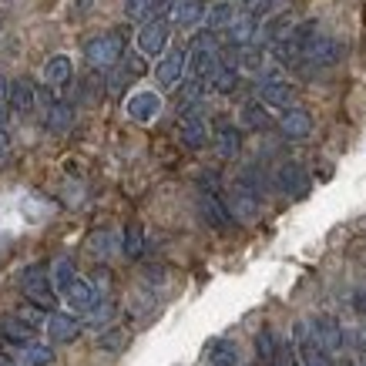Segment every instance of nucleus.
<instances>
[{"instance_id": "7", "label": "nucleus", "mask_w": 366, "mask_h": 366, "mask_svg": "<svg viewBox=\"0 0 366 366\" xmlns=\"http://www.w3.org/2000/svg\"><path fill=\"white\" fill-rule=\"evenodd\" d=\"M276 185H279V192H286L289 199H302L310 192V175H306V168L300 162H286L276 172Z\"/></svg>"}, {"instance_id": "29", "label": "nucleus", "mask_w": 366, "mask_h": 366, "mask_svg": "<svg viewBox=\"0 0 366 366\" xmlns=\"http://www.w3.org/2000/svg\"><path fill=\"white\" fill-rule=\"evenodd\" d=\"M209 366H239V346L232 340H219L209 350Z\"/></svg>"}, {"instance_id": "25", "label": "nucleus", "mask_w": 366, "mask_h": 366, "mask_svg": "<svg viewBox=\"0 0 366 366\" xmlns=\"http://www.w3.org/2000/svg\"><path fill=\"white\" fill-rule=\"evenodd\" d=\"M84 245H88V252L94 255V259H108V255L118 249V235H114L112 229H94Z\"/></svg>"}, {"instance_id": "31", "label": "nucleus", "mask_w": 366, "mask_h": 366, "mask_svg": "<svg viewBox=\"0 0 366 366\" xmlns=\"http://www.w3.org/2000/svg\"><path fill=\"white\" fill-rule=\"evenodd\" d=\"M122 252L128 259H138L144 252V229L138 222H128L124 225V239H122Z\"/></svg>"}, {"instance_id": "1", "label": "nucleus", "mask_w": 366, "mask_h": 366, "mask_svg": "<svg viewBox=\"0 0 366 366\" xmlns=\"http://www.w3.org/2000/svg\"><path fill=\"white\" fill-rule=\"evenodd\" d=\"M84 57H88V64L98 67V71L122 64L124 37H122V34H98V37H91L88 44H84Z\"/></svg>"}, {"instance_id": "13", "label": "nucleus", "mask_w": 366, "mask_h": 366, "mask_svg": "<svg viewBox=\"0 0 366 366\" xmlns=\"http://www.w3.org/2000/svg\"><path fill=\"white\" fill-rule=\"evenodd\" d=\"M205 14H209V7L202 0H172L168 4V17L178 27H199V24H205Z\"/></svg>"}, {"instance_id": "30", "label": "nucleus", "mask_w": 366, "mask_h": 366, "mask_svg": "<svg viewBox=\"0 0 366 366\" xmlns=\"http://www.w3.org/2000/svg\"><path fill=\"white\" fill-rule=\"evenodd\" d=\"M158 7H162V0H124V17H128V21L144 24V21H152V17H155Z\"/></svg>"}, {"instance_id": "4", "label": "nucleus", "mask_w": 366, "mask_h": 366, "mask_svg": "<svg viewBox=\"0 0 366 366\" xmlns=\"http://www.w3.org/2000/svg\"><path fill=\"white\" fill-rule=\"evenodd\" d=\"M292 333H296V350H300L302 366H333L330 350H322V346L310 336V322H296Z\"/></svg>"}, {"instance_id": "14", "label": "nucleus", "mask_w": 366, "mask_h": 366, "mask_svg": "<svg viewBox=\"0 0 366 366\" xmlns=\"http://www.w3.org/2000/svg\"><path fill=\"white\" fill-rule=\"evenodd\" d=\"M279 132L286 134L289 142H300V138H306V134L312 132V114L306 112V108H286L282 112V118H279Z\"/></svg>"}, {"instance_id": "17", "label": "nucleus", "mask_w": 366, "mask_h": 366, "mask_svg": "<svg viewBox=\"0 0 366 366\" xmlns=\"http://www.w3.org/2000/svg\"><path fill=\"white\" fill-rule=\"evenodd\" d=\"M229 209H232L235 222H252L255 215H259V195L242 185H235L232 195H229Z\"/></svg>"}, {"instance_id": "9", "label": "nucleus", "mask_w": 366, "mask_h": 366, "mask_svg": "<svg viewBox=\"0 0 366 366\" xmlns=\"http://www.w3.org/2000/svg\"><path fill=\"white\" fill-rule=\"evenodd\" d=\"M310 336L322 346V350H330V353H336V350L343 346V326H340L333 316H312Z\"/></svg>"}, {"instance_id": "24", "label": "nucleus", "mask_w": 366, "mask_h": 366, "mask_svg": "<svg viewBox=\"0 0 366 366\" xmlns=\"http://www.w3.org/2000/svg\"><path fill=\"white\" fill-rule=\"evenodd\" d=\"M235 17H239V14H235L232 4H229V0H219V4H212L209 14H205V27H209V31H215V34L229 31V24H232Z\"/></svg>"}, {"instance_id": "33", "label": "nucleus", "mask_w": 366, "mask_h": 366, "mask_svg": "<svg viewBox=\"0 0 366 366\" xmlns=\"http://www.w3.org/2000/svg\"><path fill=\"white\" fill-rule=\"evenodd\" d=\"M239 54H235V67L239 71H259L262 67V51L255 44H245V47H235Z\"/></svg>"}, {"instance_id": "34", "label": "nucleus", "mask_w": 366, "mask_h": 366, "mask_svg": "<svg viewBox=\"0 0 366 366\" xmlns=\"http://www.w3.org/2000/svg\"><path fill=\"white\" fill-rule=\"evenodd\" d=\"M98 346L104 353H122L124 346H128V333H124V330H104V333L98 336Z\"/></svg>"}, {"instance_id": "3", "label": "nucleus", "mask_w": 366, "mask_h": 366, "mask_svg": "<svg viewBox=\"0 0 366 366\" xmlns=\"http://www.w3.org/2000/svg\"><path fill=\"white\" fill-rule=\"evenodd\" d=\"M343 57V44L336 41V37H326V34H316L310 44L302 47V64L306 67H330V64H336Z\"/></svg>"}, {"instance_id": "10", "label": "nucleus", "mask_w": 366, "mask_h": 366, "mask_svg": "<svg viewBox=\"0 0 366 366\" xmlns=\"http://www.w3.org/2000/svg\"><path fill=\"white\" fill-rule=\"evenodd\" d=\"M259 101L269 104V108H282L286 112V108H292V101H296V88L282 78H266L259 84Z\"/></svg>"}, {"instance_id": "18", "label": "nucleus", "mask_w": 366, "mask_h": 366, "mask_svg": "<svg viewBox=\"0 0 366 366\" xmlns=\"http://www.w3.org/2000/svg\"><path fill=\"white\" fill-rule=\"evenodd\" d=\"M47 333L54 343H74L81 333V320L67 316V312H54V316H47Z\"/></svg>"}, {"instance_id": "15", "label": "nucleus", "mask_w": 366, "mask_h": 366, "mask_svg": "<svg viewBox=\"0 0 366 366\" xmlns=\"http://www.w3.org/2000/svg\"><path fill=\"white\" fill-rule=\"evenodd\" d=\"M101 296H104V292H101V286H98V282H91V279H74V286L64 292V300L71 302V310H78L81 316H84V312H88L91 306L101 300Z\"/></svg>"}, {"instance_id": "22", "label": "nucleus", "mask_w": 366, "mask_h": 366, "mask_svg": "<svg viewBox=\"0 0 366 366\" xmlns=\"http://www.w3.org/2000/svg\"><path fill=\"white\" fill-rule=\"evenodd\" d=\"M71 74H74V67H71V57L67 54H54L44 64V81L51 84V88H64V84H71Z\"/></svg>"}, {"instance_id": "6", "label": "nucleus", "mask_w": 366, "mask_h": 366, "mask_svg": "<svg viewBox=\"0 0 366 366\" xmlns=\"http://www.w3.org/2000/svg\"><path fill=\"white\" fill-rule=\"evenodd\" d=\"M199 212H202V219H205L212 229H219V232H225V229L235 222L232 209H229V202H222L219 195H215V192H202Z\"/></svg>"}, {"instance_id": "32", "label": "nucleus", "mask_w": 366, "mask_h": 366, "mask_svg": "<svg viewBox=\"0 0 366 366\" xmlns=\"http://www.w3.org/2000/svg\"><path fill=\"white\" fill-rule=\"evenodd\" d=\"M112 316H114V302L108 300V296H101V300L84 312V326H94V330H98V326H104Z\"/></svg>"}, {"instance_id": "38", "label": "nucleus", "mask_w": 366, "mask_h": 366, "mask_svg": "<svg viewBox=\"0 0 366 366\" xmlns=\"http://www.w3.org/2000/svg\"><path fill=\"white\" fill-rule=\"evenodd\" d=\"M7 152H11V134H7V128H0V162L7 158Z\"/></svg>"}, {"instance_id": "2", "label": "nucleus", "mask_w": 366, "mask_h": 366, "mask_svg": "<svg viewBox=\"0 0 366 366\" xmlns=\"http://www.w3.org/2000/svg\"><path fill=\"white\" fill-rule=\"evenodd\" d=\"M21 292L34 306H41V310H51L54 306V292L57 289L51 286V272H47L41 262H34L21 272Z\"/></svg>"}, {"instance_id": "5", "label": "nucleus", "mask_w": 366, "mask_h": 366, "mask_svg": "<svg viewBox=\"0 0 366 366\" xmlns=\"http://www.w3.org/2000/svg\"><path fill=\"white\" fill-rule=\"evenodd\" d=\"M165 44H168V21L165 17L144 21L142 31H138V51L148 57H155V54H165Z\"/></svg>"}, {"instance_id": "23", "label": "nucleus", "mask_w": 366, "mask_h": 366, "mask_svg": "<svg viewBox=\"0 0 366 366\" xmlns=\"http://www.w3.org/2000/svg\"><path fill=\"white\" fill-rule=\"evenodd\" d=\"M74 279H78V272H74V259H71V255H61L54 266H51V286L64 296L67 289L74 286Z\"/></svg>"}, {"instance_id": "26", "label": "nucleus", "mask_w": 366, "mask_h": 366, "mask_svg": "<svg viewBox=\"0 0 366 366\" xmlns=\"http://www.w3.org/2000/svg\"><path fill=\"white\" fill-rule=\"evenodd\" d=\"M239 148H242V134H239V128L222 124V128L215 132V152H219V158H235L239 155Z\"/></svg>"}, {"instance_id": "39", "label": "nucleus", "mask_w": 366, "mask_h": 366, "mask_svg": "<svg viewBox=\"0 0 366 366\" xmlns=\"http://www.w3.org/2000/svg\"><path fill=\"white\" fill-rule=\"evenodd\" d=\"M0 104H11V81L0 74Z\"/></svg>"}, {"instance_id": "28", "label": "nucleus", "mask_w": 366, "mask_h": 366, "mask_svg": "<svg viewBox=\"0 0 366 366\" xmlns=\"http://www.w3.org/2000/svg\"><path fill=\"white\" fill-rule=\"evenodd\" d=\"M209 88L215 94H232L239 88V67L235 64H219V71L209 78Z\"/></svg>"}, {"instance_id": "20", "label": "nucleus", "mask_w": 366, "mask_h": 366, "mask_svg": "<svg viewBox=\"0 0 366 366\" xmlns=\"http://www.w3.org/2000/svg\"><path fill=\"white\" fill-rule=\"evenodd\" d=\"M34 104H37V88H34L31 78H17L11 81V108L17 114H31Z\"/></svg>"}, {"instance_id": "19", "label": "nucleus", "mask_w": 366, "mask_h": 366, "mask_svg": "<svg viewBox=\"0 0 366 366\" xmlns=\"http://www.w3.org/2000/svg\"><path fill=\"white\" fill-rule=\"evenodd\" d=\"M255 37H259V21L249 17V14H239V17L229 24V31H225V41H229L232 47L255 44Z\"/></svg>"}, {"instance_id": "12", "label": "nucleus", "mask_w": 366, "mask_h": 366, "mask_svg": "<svg viewBox=\"0 0 366 366\" xmlns=\"http://www.w3.org/2000/svg\"><path fill=\"white\" fill-rule=\"evenodd\" d=\"M178 138L185 148H205L209 144V124L199 112H185L182 122H178Z\"/></svg>"}, {"instance_id": "27", "label": "nucleus", "mask_w": 366, "mask_h": 366, "mask_svg": "<svg viewBox=\"0 0 366 366\" xmlns=\"http://www.w3.org/2000/svg\"><path fill=\"white\" fill-rule=\"evenodd\" d=\"M71 124H74V108H71V104L57 101V104L47 108V132L51 134H64Z\"/></svg>"}, {"instance_id": "11", "label": "nucleus", "mask_w": 366, "mask_h": 366, "mask_svg": "<svg viewBox=\"0 0 366 366\" xmlns=\"http://www.w3.org/2000/svg\"><path fill=\"white\" fill-rule=\"evenodd\" d=\"M185 67H189L185 51H178V47L165 51V57H162V61H158V67H155L158 84H162V88H175L178 81H182V74H185Z\"/></svg>"}, {"instance_id": "8", "label": "nucleus", "mask_w": 366, "mask_h": 366, "mask_svg": "<svg viewBox=\"0 0 366 366\" xmlns=\"http://www.w3.org/2000/svg\"><path fill=\"white\" fill-rule=\"evenodd\" d=\"M124 112H128L132 122L148 124V122H155L158 112H162V98H158L155 91H134L132 98H128V104H124Z\"/></svg>"}, {"instance_id": "36", "label": "nucleus", "mask_w": 366, "mask_h": 366, "mask_svg": "<svg viewBox=\"0 0 366 366\" xmlns=\"http://www.w3.org/2000/svg\"><path fill=\"white\" fill-rule=\"evenodd\" d=\"M255 346H259V356H262L266 363H276V356H279V343H276V336L269 333V330H262V333L255 336Z\"/></svg>"}, {"instance_id": "16", "label": "nucleus", "mask_w": 366, "mask_h": 366, "mask_svg": "<svg viewBox=\"0 0 366 366\" xmlns=\"http://www.w3.org/2000/svg\"><path fill=\"white\" fill-rule=\"evenodd\" d=\"M0 340L17 346L34 343V322H27L24 316H0Z\"/></svg>"}, {"instance_id": "35", "label": "nucleus", "mask_w": 366, "mask_h": 366, "mask_svg": "<svg viewBox=\"0 0 366 366\" xmlns=\"http://www.w3.org/2000/svg\"><path fill=\"white\" fill-rule=\"evenodd\" d=\"M24 366H51L54 363V353H51V346H37L31 343L27 350H24Z\"/></svg>"}, {"instance_id": "40", "label": "nucleus", "mask_w": 366, "mask_h": 366, "mask_svg": "<svg viewBox=\"0 0 366 366\" xmlns=\"http://www.w3.org/2000/svg\"><path fill=\"white\" fill-rule=\"evenodd\" d=\"M272 366H296V363H292V360L282 353V356H276V363H272Z\"/></svg>"}, {"instance_id": "41", "label": "nucleus", "mask_w": 366, "mask_h": 366, "mask_svg": "<svg viewBox=\"0 0 366 366\" xmlns=\"http://www.w3.org/2000/svg\"><path fill=\"white\" fill-rule=\"evenodd\" d=\"M0 366H14V360L11 356H0Z\"/></svg>"}, {"instance_id": "37", "label": "nucleus", "mask_w": 366, "mask_h": 366, "mask_svg": "<svg viewBox=\"0 0 366 366\" xmlns=\"http://www.w3.org/2000/svg\"><path fill=\"white\" fill-rule=\"evenodd\" d=\"M272 7H276V0H245L242 14H249V17H255V21H262L266 14H272Z\"/></svg>"}, {"instance_id": "21", "label": "nucleus", "mask_w": 366, "mask_h": 366, "mask_svg": "<svg viewBox=\"0 0 366 366\" xmlns=\"http://www.w3.org/2000/svg\"><path fill=\"white\" fill-rule=\"evenodd\" d=\"M239 122H242L245 128H252V132H266L269 124H272L269 104H262V101H245L242 108H239Z\"/></svg>"}]
</instances>
